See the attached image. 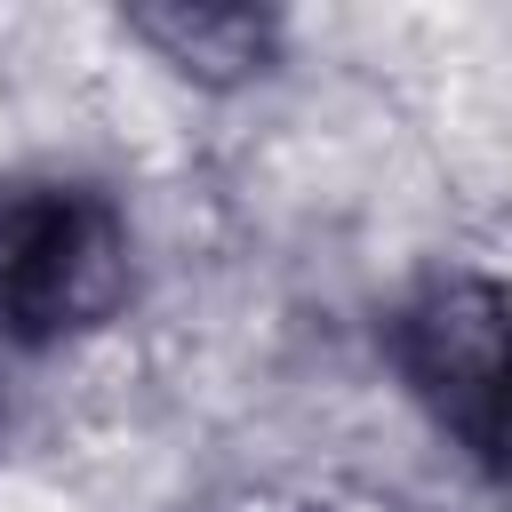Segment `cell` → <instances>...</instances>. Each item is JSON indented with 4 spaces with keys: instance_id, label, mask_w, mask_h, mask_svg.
<instances>
[{
    "instance_id": "7a4b0ae2",
    "label": "cell",
    "mask_w": 512,
    "mask_h": 512,
    "mask_svg": "<svg viewBox=\"0 0 512 512\" xmlns=\"http://www.w3.org/2000/svg\"><path fill=\"white\" fill-rule=\"evenodd\" d=\"M392 360L432 424L496 472L504 456V288L488 272H440L392 312Z\"/></svg>"
},
{
    "instance_id": "6da1fadb",
    "label": "cell",
    "mask_w": 512,
    "mask_h": 512,
    "mask_svg": "<svg viewBox=\"0 0 512 512\" xmlns=\"http://www.w3.org/2000/svg\"><path fill=\"white\" fill-rule=\"evenodd\" d=\"M136 288L128 216L80 176H0V336L72 344L120 320Z\"/></svg>"
},
{
    "instance_id": "3957f363",
    "label": "cell",
    "mask_w": 512,
    "mask_h": 512,
    "mask_svg": "<svg viewBox=\"0 0 512 512\" xmlns=\"http://www.w3.org/2000/svg\"><path fill=\"white\" fill-rule=\"evenodd\" d=\"M128 40H144L168 72H184L192 88H248L256 72H272L280 24L264 8H200V0H168V8H128Z\"/></svg>"
}]
</instances>
